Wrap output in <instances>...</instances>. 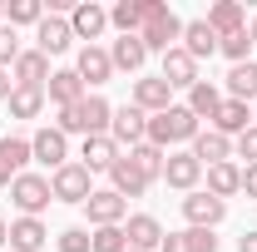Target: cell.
Listing matches in <instances>:
<instances>
[{"label": "cell", "instance_id": "obj_1", "mask_svg": "<svg viewBox=\"0 0 257 252\" xmlns=\"http://www.w3.org/2000/svg\"><path fill=\"white\" fill-rule=\"evenodd\" d=\"M109 119H114V104H109L104 94H84L79 104L60 109L55 129H60L64 139H69V134H79V139H94V134H109Z\"/></svg>", "mask_w": 257, "mask_h": 252}, {"label": "cell", "instance_id": "obj_2", "mask_svg": "<svg viewBox=\"0 0 257 252\" xmlns=\"http://www.w3.org/2000/svg\"><path fill=\"white\" fill-rule=\"evenodd\" d=\"M203 134V124L188 114V104H173V109H163V114H149V144L154 149H173V144H193Z\"/></svg>", "mask_w": 257, "mask_h": 252}, {"label": "cell", "instance_id": "obj_3", "mask_svg": "<svg viewBox=\"0 0 257 252\" xmlns=\"http://www.w3.org/2000/svg\"><path fill=\"white\" fill-rule=\"evenodd\" d=\"M50 178L45 173H20L15 183H10V203L20 208V218H40L45 208H50Z\"/></svg>", "mask_w": 257, "mask_h": 252}, {"label": "cell", "instance_id": "obj_4", "mask_svg": "<svg viewBox=\"0 0 257 252\" xmlns=\"http://www.w3.org/2000/svg\"><path fill=\"white\" fill-rule=\"evenodd\" d=\"M50 193H55V198H60V203H79V208H84V203H89V168H84V163H64V168H55V173H50Z\"/></svg>", "mask_w": 257, "mask_h": 252}, {"label": "cell", "instance_id": "obj_5", "mask_svg": "<svg viewBox=\"0 0 257 252\" xmlns=\"http://www.w3.org/2000/svg\"><path fill=\"white\" fill-rule=\"evenodd\" d=\"M109 139H114L119 149H139V144L149 139V114H144L139 104L114 109V119H109Z\"/></svg>", "mask_w": 257, "mask_h": 252}, {"label": "cell", "instance_id": "obj_6", "mask_svg": "<svg viewBox=\"0 0 257 252\" xmlns=\"http://www.w3.org/2000/svg\"><path fill=\"white\" fill-rule=\"evenodd\" d=\"M183 218H188V227H218V222L227 218V203L213 198L208 188H193L188 198H183Z\"/></svg>", "mask_w": 257, "mask_h": 252}, {"label": "cell", "instance_id": "obj_7", "mask_svg": "<svg viewBox=\"0 0 257 252\" xmlns=\"http://www.w3.org/2000/svg\"><path fill=\"white\" fill-rule=\"evenodd\" d=\"M84 213H89L94 227H124L128 203H124L114 188H94V193H89V203H84Z\"/></svg>", "mask_w": 257, "mask_h": 252}, {"label": "cell", "instance_id": "obj_8", "mask_svg": "<svg viewBox=\"0 0 257 252\" xmlns=\"http://www.w3.org/2000/svg\"><path fill=\"white\" fill-rule=\"evenodd\" d=\"M139 40H144V50H149V55H154V50H159V55H168V50L183 40V20L168 10V15H159V20H149V25L139 30Z\"/></svg>", "mask_w": 257, "mask_h": 252}, {"label": "cell", "instance_id": "obj_9", "mask_svg": "<svg viewBox=\"0 0 257 252\" xmlns=\"http://www.w3.org/2000/svg\"><path fill=\"white\" fill-rule=\"evenodd\" d=\"M69 40H74V30H69V20L64 15H45L40 25H35V50L50 60V55H64L69 50Z\"/></svg>", "mask_w": 257, "mask_h": 252}, {"label": "cell", "instance_id": "obj_10", "mask_svg": "<svg viewBox=\"0 0 257 252\" xmlns=\"http://www.w3.org/2000/svg\"><path fill=\"white\" fill-rule=\"evenodd\" d=\"M159 79H168V89H193V84H198V60H193L183 45H173V50L163 55Z\"/></svg>", "mask_w": 257, "mask_h": 252}, {"label": "cell", "instance_id": "obj_11", "mask_svg": "<svg viewBox=\"0 0 257 252\" xmlns=\"http://www.w3.org/2000/svg\"><path fill=\"white\" fill-rule=\"evenodd\" d=\"M198 178H203V163L193 158V149H188V154H168V158H163V183H168V188L193 193Z\"/></svg>", "mask_w": 257, "mask_h": 252}, {"label": "cell", "instance_id": "obj_12", "mask_svg": "<svg viewBox=\"0 0 257 252\" xmlns=\"http://www.w3.org/2000/svg\"><path fill=\"white\" fill-rule=\"evenodd\" d=\"M109 178H114V193H119L124 203H128V198H144V193H149V183H154V178H149V173H144L128 154H119V163L109 168Z\"/></svg>", "mask_w": 257, "mask_h": 252}, {"label": "cell", "instance_id": "obj_13", "mask_svg": "<svg viewBox=\"0 0 257 252\" xmlns=\"http://www.w3.org/2000/svg\"><path fill=\"white\" fill-rule=\"evenodd\" d=\"M69 30H74V40H89V45H94L99 35L109 30V10H104V5H94V0L74 5V10H69Z\"/></svg>", "mask_w": 257, "mask_h": 252}, {"label": "cell", "instance_id": "obj_14", "mask_svg": "<svg viewBox=\"0 0 257 252\" xmlns=\"http://www.w3.org/2000/svg\"><path fill=\"white\" fill-rule=\"evenodd\" d=\"M134 104H139L144 114H163V109H173V89H168V79H159V74L134 79Z\"/></svg>", "mask_w": 257, "mask_h": 252}, {"label": "cell", "instance_id": "obj_15", "mask_svg": "<svg viewBox=\"0 0 257 252\" xmlns=\"http://www.w3.org/2000/svg\"><path fill=\"white\" fill-rule=\"evenodd\" d=\"M74 74L84 79V89H99V84H109V74H114V60H109V50H99V45H84V50H79V64H74Z\"/></svg>", "mask_w": 257, "mask_h": 252}, {"label": "cell", "instance_id": "obj_16", "mask_svg": "<svg viewBox=\"0 0 257 252\" xmlns=\"http://www.w3.org/2000/svg\"><path fill=\"white\" fill-rule=\"evenodd\" d=\"M30 154H35V163H45V168H64V163H69V139H64L60 129H40L30 139Z\"/></svg>", "mask_w": 257, "mask_h": 252}, {"label": "cell", "instance_id": "obj_17", "mask_svg": "<svg viewBox=\"0 0 257 252\" xmlns=\"http://www.w3.org/2000/svg\"><path fill=\"white\" fill-rule=\"evenodd\" d=\"M10 79L25 84V89H45V84H50V60H45L40 50H20V60H15V69H10Z\"/></svg>", "mask_w": 257, "mask_h": 252}, {"label": "cell", "instance_id": "obj_18", "mask_svg": "<svg viewBox=\"0 0 257 252\" xmlns=\"http://www.w3.org/2000/svg\"><path fill=\"white\" fill-rule=\"evenodd\" d=\"M84 94H89V89H84V79H79L74 69H55V74H50V84H45V99H50V104H60V109L79 104Z\"/></svg>", "mask_w": 257, "mask_h": 252}, {"label": "cell", "instance_id": "obj_19", "mask_svg": "<svg viewBox=\"0 0 257 252\" xmlns=\"http://www.w3.org/2000/svg\"><path fill=\"white\" fill-rule=\"evenodd\" d=\"M79 163H84L89 173H109V168L119 163V144H114L109 134H94V139H84V149H79Z\"/></svg>", "mask_w": 257, "mask_h": 252}, {"label": "cell", "instance_id": "obj_20", "mask_svg": "<svg viewBox=\"0 0 257 252\" xmlns=\"http://www.w3.org/2000/svg\"><path fill=\"white\" fill-rule=\"evenodd\" d=\"M124 237H128V247H134V252L163 247V227H159V218H154V213H134V218H128V227H124Z\"/></svg>", "mask_w": 257, "mask_h": 252}, {"label": "cell", "instance_id": "obj_21", "mask_svg": "<svg viewBox=\"0 0 257 252\" xmlns=\"http://www.w3.org/2000/svg\"><path fill=\"white\" fill-rule=\"evenodd\" d=\"M218 109H223V89H218L213 79H198V84L188 89V114L198 119V124H203V119L213 124V119H218Z\"/></svg>", "mask_w": 257, "mask_h": 252}, {"label": "cell", "instance_id": "obj_22", "mask_svg": "<svg viewBox=\"0 0 257 252\" xmlns=\"http://www.w3.org/2000/svg\"><path fill=\"white\" fill-rule=\"evenodd\" d=\"M193 158H198L203 168H213V163H232V139H223L218 129H203V134L193 139Z\"/></svg>", "mask_w": 257, "mask_h": 252}, {"label": "cell", "instance_id": "obj_23", "mask_svg": "<svg viewBox=\"0 0 257 252\" xmlns=\"http://www.w3.org/2000/svg\"><path fill=\"white\" fill-rule=\"evenodd\" d=\"M208 30L218 35V40H227V35H237V30H247L242 5H237V0H218V5L208 10Z\"/></svg>", "mask_w": 257, "mask_h": 252}, {"label": "cell", "instance_id": "obj_24", "mask_svg": "<svg viewBox=\"0 0 257 252\" xmlns=\"http://www.w3.org/2000/svg\"><path fill=\"white\" fill-rule=\"evenodd\" d=\"M213 129H218L223 139H237L242 129H252V104H242V99H223V109H218Z\"/></svg>", "mask_w": 257, "mask_h": 252}, {"label": "cell", "instance_id": "obj_25", "mask_svg": "<svg viewBox=\"0 0 257 252\" xmlns=\"http://www.w3.org/2000/svg\"><path fill=\"white\" fill-rule=\"evenodd\" d=\"M109 60H114V69H124V74H139L144 60H149V50H144V40H139V35H119V40H114V50H109Z\"/></svg>", "mask_w": 257, "mask_h": 252}, {"label": "cell", "instance_id": "obj_26", "mask_svg": "<svg viewBox=\"0 0 257 252\" xmlns=\"http://www.w3.org/2000/svg\"><path fill=\"white\" fill-rule=\"evenodd\" d=\"M203 173H208V193H213V198H232V193H242V168H237V163H213V168H203Z\"/></svg>", "mask_w": 257, "mask_h": 252}, {"label": "cell", "instance_id": "obj_27", "mask_svg": "<svg viewBox=\"0 0 257 252\" xmlns=\"http://www.w3.org/2000/svg\"><path fill=\"white\" fill-rule=\"evenodd\" d=\"M45 237H50V232H45L40 218H15V222H10V247H15V252H40Z\"/></svg>", "mask_w": 257, "mask_h": 252}, {"label": "cell", "instance_id": "obj_28", "mask_svg": "<svg viewBox=\"0 0 257 252\" xmlns=\"http://www.w3.org/2000/svg\"><path fill=\"white\" fill-rule=\"evenodd\" d=\"M183 50H188L193 60L218 55V35L208 30V20H188V25H183Z\"/></svg>", "mask_w": 257, "mask_h": 252}, {"label": "cell", "instance_id": "obj_29", "mask_svg": "<svg viewBox=\"0 0 257 252\" xmlns=\"http://www.w3.org/2000/svg\"><path fill=\"white\" fill-rule=\"evenodd\" d=\"M227 99H242V104H257V64H232L227 69Z\"/></svg>", "mask_w": 257, "mask_h": 252}, {"label": "cell", "instance_id": "obj_30", "mask_svg": "<svg viewBox=\"0 0 257 252\" xmlns=\"http://www.w3.org/2000/svg\"><path fill=\"white\" fill-rule=\"evenodd\" d=\"M109 25L119 35H139L144 30V10H139V0H119L114 10H109Z\"/></svg>", "mask_w": 257, "mask_h": 252}, {"label": "cell", "instance_id": "obj_31", "mask_svg": "<svg viewBox=\"0 0 257 252\" xmlns=\"http://www.w3.org/2000/svg\"><path fill=\"white\" fill-rule=\"evenodd\" d=\"M5 104H10L15 119H35V114L45 109V89H25V84H15V94L5 99Z\"/></svg>", "mask_w": 257, "mask_h": 252}, {"label": "cell", "instance_id": "obj_32", "mask_svg": "<svg viewBox=\"0 0 257 252\" xmlns=\"http://www.w3.org/2000/svg\"><path fill=\"white\" fill-rule=\"evenodd\" d=\"M30 158H35V154H30V139H0V163H5L15 178L25 173V163H30Z\"/></svg>", "mask_w": 257, "mask_h": 252}, {"label": "cell", "instance_id": "obj_33", "mask_svg": "<svg viewBox=\"0 0 257 252\" xmlns=\"http://www.w3.org/2000/svg\"><path fill=\"white\" fill-rule=\"evenodd\" d=\"M5 15H10V30L15 25H40L45 20V0H10Z\"/></svg>", "mask_w": 257, "mask_h": 252}, {"label": "cell", "instance_id": "obj_34", "mask_svg": "<svg viewBox=\"0 0 257 252\" xmlns=\"http://www.w3.org/2000/svg\"><path fill=\"white\" fill-rule=\"evenodd\" d=\"M128 158H134V163H139L149 178H163V158H168V154H163V149H154L149 139H144L139 149H128Z\"/></svg>", "mask_w": 257, "mask_h": 252}, {"label": "cell", "instance_id": "obj_35", "mask_svg": "<svg viewBox=\"0 0 257 252\" xmlns=\"http://www.w3.org/2000/svg\"><path fill=\"white\" fill-rule=\"evenodd\" d=\"M89 242H94V252H128L124 227H94V232H89Z\"/></svg>", "mask_w": 257, "mask_h": 252}, {"label": "cell", "instance_id": "obj_36", "mask_svg": "<svg viewBox=\"0 0 257 252\" xmlns=\"http://www.w3.org/2000/svg\"><path fill=\"white\" fill-rule=\"evenodd\" d=\"M218 50H223L232 64H247V55H252V35L237 30V35H227V40H218Z\"/></svg>", "mask_w": 257, "mask_h": 252}, {"label": "cell", "instance_id": "obj_37", "mask_svg": "<svg viewBox=\"0 0 257 252\" xmlns=\"http://www.w3.org/2000/svg\"><path fill=\"white\" fill-rule=\"evenodd\" d=\"M15 60H20V35L0 25V69H15Z\"/></svg>", "mask_w": 257, "mask_h": 252}, {"label": "cell", "instance_id": "obj_38", "mask_svg": "<svg viewBox=\"0 0 257 252\" xmlns=\"http://www.w3.org/2000/svg\"><path fill=\"white\" fill-rule=\"evenodd\" d=\"M60 252H94L89 227H64V232H60Z\"/></svg>", "mask_w": 257, "mask_h": 252}, {"label": "cell", "instance_id": "obj_39", "mask_svg": "<svg viewBox=\"0 0 257 252\" xmlns=\"http://www.w3.org/2000/svg\"><path fill=\"white\" fill-rule=\"evenodd\" d=\"M232 154L247 158V163H257V124H252V129H242V134L232 139Z\"/></svg>", "mask_w": 257, "mask_h": 252}, {"label": "cell", "instance_id": "obj_40", "mask_svg": "<svg viewBox=\"0 0 257 252\" xmlns=\"http://www.w3.org/2000/svg\"><path fill=\"white\" fill-rule=\"evenodd\" d=\"M183 232H188V247H193V252H218L213 227H183Z\"/></svg>", "mask_w": 257, "mask_h": 252}, {"label": "cell", "instance_id": "obj_41", "mask_svg": "<svg viewBox=\"0 0 257 252\" xmlns=\"http://www.w3.org/2000/svg\"><path fill=\"white\" fill-rule=\"evenodd\" d=\"M159 252H193L188 247V232H163V247Z\"/></svg>", "mask_w": 257, "mask_h": 252}, {"label": "cell", "instance_id": "obj_42", "mask_svg": "<svg viewBox=\"0 0 257 252\" xmlns=\"http://www.w3.org/2000/svg\"><path fill=\"white\" fill-rule=\"evenodd\" d=\"M242 193H247V198H257V163H247V168H242Z\"/></svg>", "mask_w": 257, "mask_h": 252}, {"label": "cell", "instance_id": "obj_43", "mask_svg": "<svg viewBox=\"0 0 257 252\" xmlns=\"http://www.w3.org/2000/svg\"><path fill=\"white\" fill-rule=\"evenodd\" d=\"M237 252H257V227H252V232H242V237H237Z\"/></svg>", "mask_w": 257, "mask_h": 252}, {"label": "cell", "instance_id": "obj_44", "mask_svg": "<svg viewBox=\"0 0 257 252\" xmlns=\"http://www.w3.org/2000/svg\"><path fill=\"white\" fill-rule=\"evenodd\" d=\"M15 94V79H10V69H0V99H10Z\"/></svg>", "mask_w": 257, "mask_h": 252}, {"label": "cell", "instance_id": "obj_45", "mask_svg": "<svg viewBox=\"0 0 257 252\" xmlns=\"http://www.w3.org/2000/svg\"><path fill=\"white\" fill-rule=\"evenodd\" d=\"M5 183H15V173H10V168L0 163V188H5Z\"/></svg>", "mask_w": 257, "mask_h": 252}, {"label": "cell", "instance_id": "obj_46", "mask_svg": "<svg viewBox=\"0 0 257 252\" xmlns=\"http://www.w3.org/2000/svg\"><path fill=\"white\" fill-rule=\"evenodd\" d=\"M5 242H10V222L0 218V247H5Z\"/></svg>", "mask_w": 257, "mask_h": 252}, {"label": "cell", "instance_id": "obj_47", "mask_svg": "<svg viewBox=\"0 0 257 252\" xmlns=\"http://www.w3.org/2000/svg\"><path fill=\"white\" fill-rule=\"evenodd\" d=\"M247 35H252V45H257V15H252V25H247Z\"/></svg>", "mask_w": 257, "mask_h": 252}, {"label": "cell", "instance_id": "obj_48", "mask_svg": "<svg viewBox=\"0 0 257 252\" xmlns=\"http://www.w3.org/2000/svg\"><path fill=\"white\" fill-rule=\"evenodd\" d=\"M0 25H5V5H0Z\"/></svg>", "mask_w": 257, "mask_h": 252}, {"label": "cell", "instance_id": "obj_49", "mask_svg": "<svg viewBox=\"0 0 257 252\" xmlns=\"http://www.w3.org/2000/svg\"><path fill=\"white\" fill-rule=\"evenodd\" d=\"M252 124H257V104H252Z\"/></svg>", "mask_w": 257, "mask_h": 252}, {"label": "cell", "instance_id": "obj_50", "mask_svg": "<svg viewBox=\"0 0 257 252\" xmlns=\"http://www.w3.org/2000/svg\"><path fill=\"white\" fill-rule=\"evenodd\" d=\"M128 252H134V247H128Z\"/></svg>", "mask_w": 257, "mask_h": 252}]
</instances>
